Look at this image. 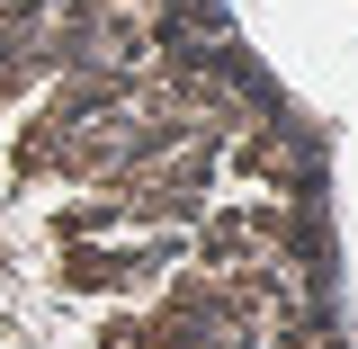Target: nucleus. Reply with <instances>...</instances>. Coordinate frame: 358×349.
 Instances as JSON below:
<instances>
[{"label":"nucleus","instance_id":"1","mask_svg":"<svg viewBox=\"0 0 358 349\" xmlns=\"http://www.w3.org/2000/svg\"><path fill=\"white\" fill-rule=\"evenodd\" d=\"M0 349H358L322 117L224 0H0Z\"/></svg>","mask_w":358,"mask_h":349}]
</instances>
